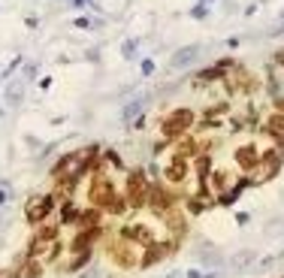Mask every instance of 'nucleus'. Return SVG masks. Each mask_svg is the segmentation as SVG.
Segmentation results:
<instances>
[{"label": "nucleus", "instance_id": "1", "mask_svg": "<svg viewBox=\"0 0 284 278\" xmlns=\"http://www.w3.org/2000/svg\"><path fill=\"white\" fill-rule=\"evenodd\" d=\"M188 124H191V112H188V109H179L169 121H163V133H166V136H176V133H182Z\"/></svg>", "mask_w": 284, "mask_h": 278}, {"label": "nucleus", "instance_id": "2", "mask_svg": "<svg viewBox=\"0 0 284 278\" xmlns=\"http://www.w3.org/2000/svg\"><path fill=\"white\" fill-rule=\"evenodd\" d=\"M48 209H51V200L48 197H33L27 203V221H42L48 215Z\"/></svg>", "mask_w": 284, "mask_h": 278}, {"label": "nucleus", "instance_id": "3", "mask_svg": "<svg viewBox=\"0 0 284 278\" xmlns=\"http://www.w3.org/2000/svg\"><path fill=\"white\" fill-rule=\"evenodd\" d=\"M197 51H200L197 45H185V48H179V51L169 58V67H173V70H182V67H188V64L197 58Z\"/></svg>", "mask_w": 284, "mask_h": 278}, {"label": "nucleus", "instance_id": "4", "mask_svg": "<svg viewBox=\"0 0 284 278\" xmlns=\"http://www.w3.org/2000/svg\"><path fill=\"white\" fill-rule=\"evenodd\" d=\"M236 160H239L242 166H254V163H257V151H254L251 145H245L242 151H236Z\"/></svg>", "mask_w": 284, "mask_h": 278}, {"label": "nucleus", "instance_id": "5", "mask_svg": "<svg viewBox=\"0 0 284 278\" xmlns=\"http://www.w3.org/2000/svg\"><path fill=\"white\" fill-rule=\"evenodd\" d=\"M166 176H169L173 182H179V179L185 176V160H176V163H173V166L166 170Z\"/></svg>", "mask_w": 284, "mask_h": 278}, {"label": "nucleus", "instance_id": "6", "mask_svg": "<svg viewBox=\"0 0 284 278\" xmlns=\"http://www.w3.org/2000/svg\"><path fill=\"white\" fill-rule=\"evenodd\" d=\"M269 130H272V133H284V115H275V118L269 121Z\"/></svg>", "mask_w": 284, "mask_h": 278}, {"label": "nucleus", "instance_id": "7", "mask_svg": "<svg viewBox=\"0 0 284 278\" xmlns=\"http://www.w3.org/2000/svg\"><path fill=\"white\" fill-rule=\"evenodd\" d=\"M0 278H12V275H9V272H0Z\"/></svg>", "mask_w": 284, "mask_h": 278}]
</instances>
